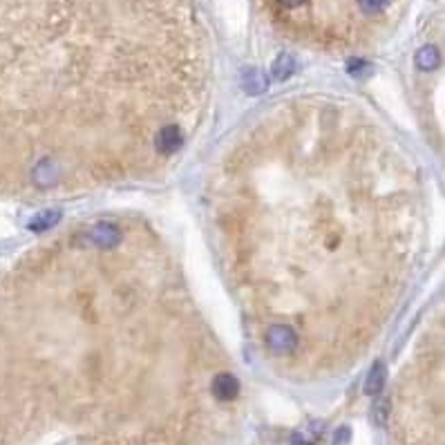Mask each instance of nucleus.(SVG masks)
I'll return each instance as SVG.
<instances>
[{"label":"nucleus","instance_id":"obj_9","mask_svg":"<svg viewBox=\"0 0 445 445\" xmlns=\"http://www.w3.org/2000/svg\"><path fill=\"white\" fill-rule=\"evenodd\" d=\"M416 65L421 67V70H425V72L435 70V67L439 65V52L428 45V48H423L416 54Z\"/></svg>","mask_w":445,"mask_h":445},{"label":"nucleus","instance_id":"obj_12","mask_svg":"<svg viewBox=\"0 0 445 445\" xmlns=\"http://www.w3.org/2000/svg\"><path fill=\"white\" fill-rule=\"evenodd\" d=\"M374 423L376 425H383L385 423V414H387V403L385 401H381V403H376V407H374Z\"/></svg>","mask_w":445,"mask_h":445},{"label":"nucleus","instance_id":"obj_8","mask_svg":"<svg viewBox=\"0 0 445 445\" xmlns=\"http://www.w3.org/2000/svg\"><path fill=\"white\" fill-rule=\"evenodd\" d=\"M244 90L248 94H260L267 90V78L257 70H246L244 72Z\"/></svg>","mask_w":445,"mask_h":445},{"label":"nucleus","instance_id":"obj_5","mask_svg":"<svg viewBox=\"0 0 445 445\" xmlns=\"http://www.w3.org/2000/svg\"><path fill=\"white\" fill-rule=\"evenodd\" d=\"M385 379H387V372H385V365L383 362H376L369 376H367V381H365V394L367 396H379L383 392V387H385Z\"/></svg>","mask_w":445,"mask_h":445},{"label":"nucleus","instance_id":"obj_4","mask_svg":"<svg viewBox=\"0 0 445 445\" xmlns=\"http://www.w3.org/2000/svg\"><path fill=\"white\" fill-rule=\"evenodd\" d=\"M90 239H92V242L101 248H112L121 242V231L114 224H99V226L92 228Z\"/></svg>","mask_w":445,"mask_h":445},{"label":"nucleus","instance_id":"obj_11","mask_svg":"<svg viewBox=\"0 0 445 445\" xmlns=\"http://www.w3.org/2000/svg\"><path fill=\"white\" fill-rule=\"evenodd\" d=\"M347 70H349V74H351V76H360L362 72H367V70H369V65L365 63V61H360V59H351V61H349V65H347Z\"/></svg>","mask_w":445,"mask_h":445},{"label":"nucleus","instance_id":"obj_10","mask_svg":"<svg viewBox=\"0 0 445 445\" xmlns=\"http://www.w3.org/2000/svg\"><path fill=\"white\" fill-rule=\"evenodd\" d=\"M34 179H36L41 186H50L56 179V166H52V162H41L36 170H34Z\"/></svg>","mask_w":445,"mask_h":445},{"label":"nucleus","instance_id":"obj_2","mask_svg":"<svg viewBox=\"0 0 445 445\" xmlns=\"http://www.w3.org/2000/svg\"><path fill=\"white\" fill-rule=\"evenodd\" d=\"M211 392L213 396L218 398V401H235L237 394H239V383L233 374H218L213 379V385H211Z\"/></svg>","mask_w":445,"mask_h":445},{"label":"nucleus","instance_id":"obj_6","mask_svg":"<svg viewBox=\"0 0 445 445\" xmlns=\"http://www.w3.org/2000/svg\"><path fill=\"white\" fill-rule=\"evenodd\" d=\"M59 220H61V213L59 211H43V213H38L36 218L29 222V228H31L34 233H43V231H48V228L59 224Z\"/></svg>","mask_w":445,"mask_h":445},{"label":"nucleus","instance_id":"obj_1","mask_svg":"<svg viewBox=\"0 0 445 445\" xmlns=\"http://www.w3.org/2000/svg\"><path fill=\"white\" fill-rule=\"evenodd\" d=\"M264 340H267V347L273 353L284 356V353H291L295 349V345H298V334L287 325H276L267 332Z\"/></svg>","mask_w":445,"mask_h":445},{"label":"nucleus","instance_id":"obj_3","mask_svg":"<svg viewBox=\"0 0 445 445\" xmlns=\"http://www.w3.org/2000/svg\"><path fill=\"white\" fill-rule=\"evenodd\" d=\"M181 143H184V136H181L177 125H166V128L159 130L157 139H155V146L159 148V153H166V155L177 153Z\"/></svg>","mask_w":445,"mask_h":445},{"label":"nucleus","instance_id":"obj_7","mask_svg":"<svg viewBox=\"0 0 445 445\" xmlns=\"http://www.w3.org/2000/svg\"><path fill=\"white\" fill-rule=\"evenodd\" d=\"M295 70V61H293V56L289 54H280V59L273 63L271 67V74L276 81H284V78H289Z\"/></svg>","mask_w":445,"mask_h":445},{"label":"nucleus","instance_id":"obj_13","mask_svg":"<svg viewBox=\"0 0 445 445\" xmlns=\"http://www.w3.org/2000/svg\"><path fill=\"white\" fill-rule=\"evenodd\" d=\"M351 441V430L349 428H338L336 437H334V445H349Z\"/></svg>","mask_w":445,"mask_h":445}]
</instances>
